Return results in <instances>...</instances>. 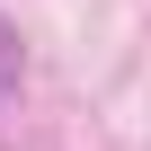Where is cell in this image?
Returning a JSON list of instances; mask_svg holds the SVG:
<instances>
[{
  "label": "cell",
  "instance_id": "cell-1",
  "mask_svg": "<svg viewBox=\"0 0 151 151\" xmlns=\"http://www.w3.org/2000/svg\"><path fill=\"white\" fill-rule=\"evenodd\" d=\"M18 80V36H9V18H0V89Z\"/></svg>",
  "mask_w": 151,
  "mask_h": 151
}]
</instances>
